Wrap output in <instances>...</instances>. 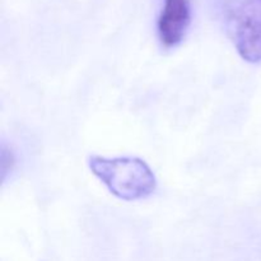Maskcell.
Returning <instances> with one entry per match:
<instances>
[{"label":"cell","mask_w":261,"mask_h":261,"mask_svg":"<svg viewBox=\"0 0 261 261\" xmlns=\"http://www.w3.org/2000/svg\"><path fill=\"white\" fill-rule=\"evenodd\" d=\"M212 8L241 59L261 64V0H212Z\"/></svg>","instance_id":"7a4b0ae2"},{"label":"cell","mask_w":261,"mask_h":261,"mask_svg":"<svg viewBox=\"0 0 261 261\" xmlns=\"http://www.w3.org/2000/svg\"><path fill=\"white\" fill-rule=\"evenodd\" d=\"M88 166L110 193L121 200H144L157 189L154 172L145 161L138 157L89 155Z\"/></svg>","instance_id":"6da1fadb"},{"label":"cell","mask_w":261,"mask_h":261,"mask_svg":"<svg viewBox=\"0 0 261 261\" xmlns=\"http://www.w3.org/2000/svg\"><path fill=\"white\" fill-rule=\"evenodd\" d=\"M191 24L190 0H163L157 20V33L162 47L175 48L185 40Z\"/></svg>","instance_id":"3957f363"}]
</instances>
